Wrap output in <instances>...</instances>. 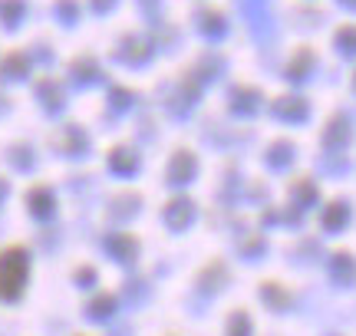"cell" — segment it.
Here are the masks:
<instances>
[{"label": "cell", "mask_w": 356, "mask_h": 336, "mask_svg": "<svg viewBox=\"0 0 356 336\" xmlns=\"http://www.w3.org/2000/svg\"><path fill=\"white\" fill-rule=\"evenodd\" d=\"M26 271H30V260H26L24 247H10L0 254V297L3 300H17L24 290Z\"/></svg>", "instance_id": "obj_1"}, {"label": "cell", "mask_w": 356, "mask_h": 336, "mask_svg": "<svg viewBox=\"0 0 356 336\" xmlns=\"http://www.w3.org/2000/svg\"><path fill=\"white\" fill-rule=\"evenodd\" d=\"M353 274H356V267H353V260H350V254H337V260H333V277H337L340 284H350Z\"/></svg>", "instance_id": "obj_2"}, {"label": "cell", "mask_w": 356, "mask_h": 336, "mask_svg": "<svg viewBox=\"0 0 356 336\" xmlns=\"http://www.w3.org/2000/svg\"><path fill=\"white\" fill-rule=\"evenodd\" d=\"M231 336H248L251 333V324H248V317L244 313H238V317H231Z\"/></svg>", "instance_id": "obj_3"}, {"label": "cell", "mask_w": 356, "mask_h": 336, "mask_svg": "<svg viewBox=\"0 0 356 336\" xmlns=\"http://www.w3.org/2000/svg\"><path fill=\"white\" fill-rule=\"evenodd\" d=\"M343 218H346V211H343V208H337V211H330V215H327V228H340V224H343Z\"/></svg>", "instance_id": "obj_4"}]
</instances>
